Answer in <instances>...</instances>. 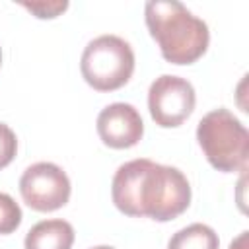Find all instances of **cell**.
Returning a JSON list of instances; mask_svg holds the SVG:
<instances>
[{"label": "cell", "mask_w": 249, "mask_h": 249, "mask_svg": "<svg viewBox=\"0 0 249 249\" xmlns=\"http://www.w3.org/2000/svg\"><path fill=\"white\" fill-rule=\"evenodd\" d=\"M196 95L189 80L173 74L156 78L148 89V109L158 126L173 128L183 124L195 111Z\"/></svg>", "instance_id": "cell-5"}, {"label": "cell", "mask_w": 249, "mask_h": 249, "mask_svg": "<svg viewBox=\"0 0 249 249\" xmlns=\"http://www.w3.org/2000/svg\"><path fill=\"white\" fill-rule=\"evenodd\" d=\"M21 6L25 10H29L39 19H53L68 8V2L66 0H62V2L60 0L58 2H21Z\"/></svg>", "instance_id": "cell-12"}, {"label": "cell", "mask_w": 249, "mask_h": 249, "mask_svg": "<svg viewBox=\"0 0 249 249\" xmlns=\"http://www.w3.org/2000/svg\"><path fill=\"white\" fill-rule=\"evenodd\" d=\"M16 152H18L16 132L8 124L0 123V169L12 163V160L16 158Z\"/></svg>", "instance_id": "cell-11"}, {"label": "cell", "mask_w": 249, "mask_h": 249, "mask_svg": "<svg viewBox=\"0 0 249 249\" xmlns=\"http://www.w3.org/2000/svg\"><path fill=\"white\" fill-rule=\"evenodd\" d=\"M70 179L51 161L29 165L19 177V193L23 202L37 212H53L62 208L70 198Z\"/></svg>", "instance_id": "cell-6"}, {"label": "cell", "mask_w": 249, "mask_h": 249, "mask_svg": "<svg viewBox=\"0 0 249 249\" xmlns=\"http://www.w3.org/2000/svg\"><path fill=\"white\" fill-rule=\"evenodd\" d=\"M0 64H2V51H0Z\"/></svg>", "instance_id": "cell-15"}, {"label": "cell", "mask_w": 249, "mask_h": 249, "mask_svg": "<svg viewBox=\"0 0 249 249\" xmlns=\"http://www.w3.org/2000/svg\"><path fill=\"white\" fill-rule=\"evenodd\" d=\"M74 243V228L70 222L54 218L37 222L25 235V249H70Z\"/></svg>", "instance_id": "cell-8"}, {"label": "cell", "mask_w": 249, "mask_h": 249, "mask_svg": "<svg viewBox=\"0 0 249 249\" xmlns=\"http://www.w3.org/2000/svg\"><path fill=\"white\" fill-rule=\"evenodd\" d=\"M97 134L101 142L115 150L136 146L144 136L140 113L130 103H111L97 115Z\"/></svg>", "instance_id": "cell-7"}, {"label": "cell", "mask_w": 249, "mask_h": 249, "mask_svg": "<svg viewBox=\"0 0 249 249\" xmlns=\"http://www.w3.org/2000/svg\"><path fill=\"white\" fill-rule=\"evenodd\" d=\"M21 224V208L19 204L6 193H0V235H8L16 231Z\"/></svg>", "instance_id": "cell-10"}, {"label": "cell", "mask_w": 249, "mask_h": 249, "mask_svg": "<svg viewBox=\"0 0 249 249\" xmlns=\"http://www.w3.org/2000/svg\"><path fill=\"white\" fill-rule=\"evenodd\" d=\"M91 249H115V247H111V245H97V247H91Z\"/></svg>", "instance_id": "cell-14"}, {"label": "cell", "mask_w": 249, "mask_h": 249, "mask_svg": "<svg viewBox=\"0 0 249 249\" xmlns=\"http://www.w3.org/2000/svg\"><path fill=\"white\" fill-rule=\"evenodd\" d=\"M80 72L93 89L115 91L134 72V51L119 35H99L86 45L80 58Z\"/></svg>", "instance_id": "cell-4"}, {"label": "cell", "mask_w": 249, "mask_h": 249, "mask_svg": "<svg viewBox=\"0 0 249 249\" xmlns=\"http://www.w3.org/2000/svg\"><path fill=\"white\" fill-rule=\"evenodd\" d=\"M144 18L161 56L171 64H193L208 49V25L177 0H150Z\"/></svg>", "instance_id": "cell-2"}, {"label": "cell", "mask_w": 249, "mask_h": 249, "mask_svg": "<svg viewBox=\"0 0 249 249\" xmlns=\"http://www.w3.org/2000/svg\"><path fill=\"white\" fill-rule=\"evenodd\" d=\"M196 140L208 163L224 173L245 171L249 158V132L228 109L206 113L196 126Z\"/></svg>", "instance_id": "cell-3"}, {"label": "cell", "mask_w": 249, "mask_h": 249, "mask_svg": "<svg viewBox=\"0 0 249 249\" xmlns=\"http://www.w3.org/2000/svg\"><path fill=\"white\" fill-rule=\"evenodd\" d=\"M111 198L126 216L169 222L189 208L191 185L181 169L140 158L115 171Z\"/></svg>", "instance_id": "cell-1"}, {"label": "cell", "mask_w": 249, "mask_h": 249, "mask_svg": "<svg viewBox=\"0 0 249 249\" xmlns=\"http://www.w3.org/2000/svg\"><path fill=\"white\" fill-rule=\"evenodd\" d=\"M247 239H249V231H241L231 243L228 249H247Z\"/></svg>", "instance_id": "cell-13"}, {"label": "cell", "mask_w": 249, "mask_h": 249, "mask_svg": "<svg viewBox=\"0 0 249 249\" xmlns=\"http://www.w3.org/2000/svg\"><path fill=\"white\" fill-rule=\"evenodd\" d=\"M218 233L206 224H191L175 231L167 243V249H218Z\"/></svg>", "instance_id": "cell-9"}]
</instances>
